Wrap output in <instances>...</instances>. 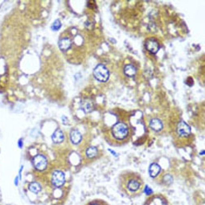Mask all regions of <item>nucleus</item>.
Here are the masks:
<instances>
[{
    "label": "nucleus",
    "instance_id": "9d476101",
    "mask_svg": "<svg viewBox=\"0 0 205 205\" xmlns=\"http://www.w3.org/2000/svg\"><path fill=\"white\" fill-rule=\"evenodd\" d=\"M150 127L155 131H160L163 128L162 122L159 119L154 118L152 119L150 122Z\"/></svg>",
    "mask_w": 205,
    "mask_h": 205
},
{
    "label": "nucleus",
    "instance_id": "2eb2a0df",
    "mask_svg": "<svg viewBox=\"0 0 205 205\" xmlns=\"http://www.w3.org/2000/svg\"><path fill=\"white\" fill-rule=\"evenodd\" d=\"M29 189L33 193H37L41 191V187L40 185L37 182H32L29 185Z\"/></svg>",
    "mask_w": 205,
    "mask_h": 205
},
{
    "label": "nucleus",
    "instance_id": "6ab92c4d",
    "mask_svg": "<svg viewBox=\"0 0 205 205\" xmlns=\"http://www.w3.org/2000/svg\"><path fill=\"white\" fill-rule=\"evenodd\" d=\"M187 84L189 86H192L193 83V79L192 77H188L186 81Z\"/></svg>",
    "mask_w": 205,
    "mask_h": 205
},
{
    "label": "nucleus",
    "instance_id": "1a4fd4ad",
    "mask_svg": "<svg viewBox=\"0 0 205 205\" xmlns=\"http://www.w3.org/2000/svg\"><path fill=\"white\" fill-rule=\"evenodd\" d=\"M72 45V42L70 38H65L60 40L59 43V48L61 51H65L70 49Z\"/></svg>",
    "mask_w": 205,
    "mask_h": 205
},
{
    "label": "nucleus",
    "instance_id": "0eeeda50",
    "mask_svg": "<svg viewBox=\"0 0 205 205\" xmlns=\"http://www.w3.org/2000/svg\"><path fill=\"white\" fill-rule=\"evenodd\" d=\"M52 184L55 186L61 187L65 182V176L64 173L60 171H56L53 173L52 177Z\"/></svg>",
    "mask_w": 205,
    "mask_h": 205
},
{
    "label": "nucleus",
    "instance_id": "5701e85b",
    "mask_svg": "<svg viewBox=\"0 0 205 205\" xmlns=\"http://www.w3.org/2000/svg\"><path fill=\"white\" fill-rule=\"evenodd\" d=\"M109 150L110 151V152H111V153H112L114 156H116L117 154L115 152H113V151L109 149Z\"/></svg>",
    "mask_w": 205,
    "mask_h": 205
},
{
    "label": "nucleus",
    "instance_id": "f3484780",
    "mask_svg": "<svg viewBox=\"0 0 205 205\" xmlns=\"http://www.w3.org/2000/svg\"><path fill=\"white\" fill-rule=\"evenodd\" d=\"M61 25H62V24H61L60 20L59 19H57V20H55L54 22L52 24V27H51V29L54 31H57L61 28Z\"/></svg>",
    "mask_w": 205,
    "mask_h": 205
},
{
    "label": "nucleus",
    "instance_id": "39448f33",
    "mask_svg": "<svg viewBox=\"0 0 205 205\" xmlns=\"http://www.w3.org/2000/svg\"><path fill=\"white\" fill-rule=\"evenodd\" d=\"M145 47L149 52L153 54L157 53L160 49V45L156 39L149 38L146 41Z\"/></svg>",
    "mask_w": 205,
    "mask_h": 205
},
{
    "label": "nucleus",
    "instance_id": "f257e3e1",
    "mask_svg": "<svg viewBox=\"0 0 205 205\" xmlns=\"http://www.w3.org/2000/svg\"><path fill=\"white\" fill-rule=\"evenodd\" d=\"M120 183L123 191L130 196L139 195L144 187L143 179L134 173H129L122 177Z\"/></svg>",
    "mask_w": 205,
    "mask_h": 205
},
{
    "label": "nucleus",
    "instance_id": "f03ea898",
    "mask_svg": "<svg viewBox=\"0 0 205 205\" xmlns=\"http://www.w3.org/2000/svg\"><path fill=\"white\" fill-rule=\"evenodd\" d=\"M112 133L116 139L122 140L126 138L128 134L127 125L124 123H117L112 127Z\"/></svg>",
    "mask_w": 205,
    "mask_h": 205
},
{
    "label": "nucleus",
    "instance_id": "9b49d317",
    "mask_svg": "<svg viewBox=\"0 0 205 205\" xmlns=\"http://www.w3.org/2000/svg\"><path fill=\"white\" fill-rule=\"evenodd\" d=\"M160 171L161 167L158 164L156 163L152 164L149 169V175L153 178L156 177L160 174Z\"/></svg>",
    "mask_w": 205,
    "mask_h": 205
},
{
    "label": "nucleus",
    "instance_id": "ddd939ff",
    "mask_svg": "<svg viewBox=\"0 0 205 205\" xmlns=\"http://www.w3.org/2000/svg\"><path fill=\"white\" fill-rule=\"evenodd\" d=\"M52 140L55 143H61L63 142L64 139V135L60 129L56 130L52 135Z\"/></svg>",
    "mask_w": 205,
    "mask_h": 205
},
{
    "label": "nucleus",
    "instance_id": "dca6fc26",
    "mask_svg": "<svg viewBox=\"0 0 205 205\" xmlns=\"http://www.w3.org/2000/svg\"><path fill=\"white\" fill-rule=\"evenodd\" d=\"M97 153V149L95 147H91L88 149L86 151V154L89 158H93L95 157Z\"/></svg>",
    "mask_w": 205,
    "mask_h": 205
},
{
    "label": "nucleus",
    "instance_id": "4be33fe9",
    "mask_svg": "<svg viewBox=\"0 0 205 205\" xmlns=\"http://www.w3.org/2000/svg\"><path fill=\"white\" fill-rule=\"evenodd\" d=\"M23 169V167H22L20 169V171H19V176L20 177V179H21V172L22 171Z\"/></svg>",
    "mask_w": 205,
    "mask_h": 205
},
{
    "label": "nucleus",
    "instance_id": "aec40b11",
    "mask_svg": "<svg viewBox=\"0 0 205 205\" xmlns=\"http://www.w3.org/2000/svg\"><path fill=\"white\" fill-rule=\"evenodd\" d=\"M18 146L20 148H21L23 146V142L21 139H20V140L19 141Z\"/></svg>",
    "mask_w": 205,
    "mask_h": 205
},
{
    "label": "nucleus",
    "instance_id": "f8f14e48",
    "mask_svg": "<svg viewBox=\"0 0 205 205\" xmlns=\"http://www.w3.org/2000/svg\"><path fill=\"white\" fill-rule=\"evenodd\" d=\"M70 138L73 143L74 144H77L81 142V135L78 131L73 130L70 134Z\"/></svg>",
    "mask_w": 205,
    "mask_h": 205
},
{
    "label": "nucleus",
    "instance_id": "a211bd4d",
    "mask_svg": "<svg viewBox=\"0 0 205 205\" xmlns=\"http://www.w3.org/2000/svg\"><path fill=\"white\" fill-rule=\"evenodd\" d=\"M86 205H108L106 202L101 200H95L91 201Z\"/></svg>",
    "mask_w": 205,
    "mask_h": 205
},
{
    "label": "nucleus",
    "instance_id": "4468645a",
    "mask_svg": "<svg viewBox=\"0 0 205 205\" xmlns=\"http://www.w3.org/2000/svg\"><path fill=\"white\" fill-rule=\"evenodd\" d=\"M137 70L135 67L133 65H125L124 68V73L125 75L128 77H133L136 74Z\"/></svg>",
    "mask_w": 205,
    "mask_h": 205
},
{
    "label": "nucleus",
    "instance_id": "6e6552de",
    "mask_svg": "<svg viewBox=\"0 0 205 205\" xmlns=\"http://www.w3.org/2000/svg\"><path fill=\"white\" fill-rule=\"evenodd\" d=\"M82 110L86 113L92 112L95 108L94 103L91 99H84L81 103Z\"/></svg>",
    "mask_w": 205,
    "mask_h": 205
},
{
    "label": "nucleus",
    "instance_id": "412c9836",
    "mask_svg": "<svg viewBox=\"0 0 205 205\" xmlns=\"http://www.w3.org/2000/svg\"><path fill=\"white\" fill-rule=\"evenodd\" d=\"M15 185H17L18 184V177H17L15 179Z\"/></svg>",
    "mask_w": 205,
    "mask_h": 205
},
{
    "label": "nucleus",
    "instance_id": "7ed1b4c3",
    "mask_svg": "<svg viewBox=\"0 0 205 205\" xmlns=\"http://www.w3.org/2000/svg\"><path fill=\"white\" fill-rule=\"evenodd\" d=\"M93 75L98 81L106 82L110 77V73L108 69L102 64L97 65L93 71Z\"/></svg>",
    "mask_w": 205,
    "mask_h": 205
},
{
    "label": "nucleus",
    "instance_id": "20e7f679",
    "mask_svg": "<svg viewBox=\"0 0 205 205\" xmlns=\"http://www.w3.org/2000/svg\"><path fill=\"white\" fill-rule=\"evenodd\" d=\"M33 164L34 167L39 171H43L47 166V160L45 156L41 155L35 156L33 160Z\"/></svg>",
    "mask_w": 205,
    "mask_h": 205
},
{
    "label": "nucleus",
    "instance_id": "423d86ee",
    "mask_svg": "<svg viewBox=\"0 0 205 205\" xmlns=\"http://www.w3.org/2000/svg\"><path fill=\"white\" fill-rule=\"evenodd\" d=\"M190 126L184 121H181L178 124L177 128L178 134L182 137H188L191 134Z\"/></svg>",
    "mask_w": 205,
    "mask_h": 205
}]
</instances>
